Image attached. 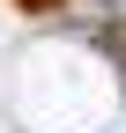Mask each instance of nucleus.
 <instances>
[{"instance_id": "obj_1", "label": "nucleus", "mask_w": 126, "mask_h": 133, "mask_svg": "<svg viewBox=\"0 0 126 133\" xmlns=\"http://www.w3.org/2000/svg\"><path fill=\"white\" fill-rule=\"evenodd\" d=\"M15 8H22V15H45V8H59V0H15Z\"/></svg>"}]
</instances>
